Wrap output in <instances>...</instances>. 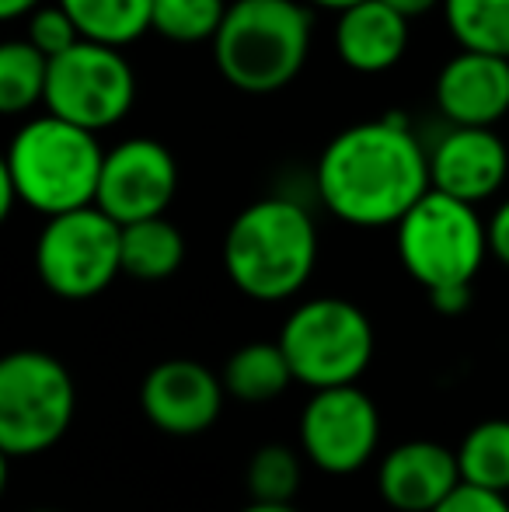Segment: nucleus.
<instances>
[{
  "label": "nucleus",
  "mask_w": 509,
  "mask_h": 512,
  "mask_svg": "<svg viewBox=\"0 0 509 512\" xmlns=\"http://www.w3.org/2000/svg\"><path fill=\"white\" fill-rule=\"evenodd\" d=\"M314 182L328 213L353 227H391L433 189L429 154L401 112L342 129L321 150Z\"/></svg>",
  "instance_id": "f257e3e1"
},
{
  "label": "nucleus",
  "mask_w": 509,
  "mask_h": 512,
  "mask_svg": "<svg viewBox=\"0 0 509 512\" xmlns=\"http://www.w3.org/2000/svg\"><path fill=\"white\" fill-rule=\"evenodd\" d=\"M105 150L98 133L46 112L28 119L14 133L0 168V213H11L14 203H25L42 216L91 206L98 196Z\"/></svg>",
  "instance_id": "f03ea898"
},
{
  "label": "nucleus",
  "mask_w": 509,
  "mask_h": 512,
  "mask_svg": "<svg viewBox=\"0 0 509 512\" xmlns=\"http://www.w3.org/2000/svg\"><path fill=\"white\" fill-rule=\"evenodd\" d=\"M318 262V230L304 206L258 199L245 206L224 237L231 283L258 304H276L304 290Z\"/></svg>",
  "instance_id": "7ed1b4c3"
},
{
  "label": "nucleus",
  "mask_w": 509,
  "mask_h": 512,
  "mask_svg": "<svg viewBox=\"0 0 509 512\" xmlns=\"http://www.w3.org/2000/svg\"><path fill=\"white\" fill-rule=\"evenodd\" d=\"M311 14L297 0H234L213 39L224 81L245 95H276L304 70Z\"/></svg>",
  "instance_id": "20e7f679"
},
{
  "label": "nucleus",
  "mask_w": 509,
  "mask_h": 512,
  "mask_svg": "<svg viewBox=\"0 0 509 512\" xmlns=\"http://www.w3.org/2000/svg\"><path fill=\"white\" fill-rule=\"evenodd\" d=\"M398 258L419 286L471 283L489 251V223H482L475 203L429 189L398 223Z\"/></svg>",
  "instance_id": "39448f33"
},
{
  "label": "nucleus",
  "mask_w": 509,
  "mask_h": 512,
  "mask_svg": "<svg viewBox=\"0 0 509 512\" xmlns=\"http://www.w3.org/2000/svg\"><path fill=\"white\" fill-rule=\"evenodd\" d=\"M293 380L311 391L356 384L374 359V324L342 297H314L286 317L279 331Z\"/></svg>",
  "instance_id": "423d86ee"
},
{
  "label": "nucleus",
  "mask_w": 509,
  "mask_h": 512,
  "mask_svg": "<svg viewBox=\"0 0 509 512\" xmlns=\"http://www.w3.org/2000/svg\"><path fill=\"white\" fill-rule=\"evenodd\" d=\"M77 391L67 366L39 349H18L0 363V450L35 457L67 436Z\"/></svg>",
  "instance_id": "0eeeda50"
},
{
  "label": "nucleus",
  "mask_w": 509,
  "mask_h": 512,
  "mask_svg": "<svg viewBox=\"0 0 509 512\" xmlns=\"http://www.w3.org/2000/svg\"><path fill=\"white\" fill-rule=\"evenodd\" d=\"M35 269L56 297H98L123 276V223L95 203L49 216L35 244Z\"/></svg>",
  "instance_id": "6e6552de"
},
{
  "label": "nucleus",
  "mask_w": 509,
  "mask_h": 512,
  "mask_svg": "<svg viewBox=\"0 0 509 512\" xmlns=\"http://www.w3.org/2000/svg\"><path fill=\"white\" fill-rule=\"evenodd\" d=\"M136 98V77L119 46L81 39L49 60L46 112L102 133L126 119Z\"/></svg>",
  "instance_id": "1a4fd4ad"
},
{
  "label": "nucleus",
  "mask_w": 509,
  "mask_h": 512,
  "mask_svg": "<svg viewBox=\"0 0 509 512\" xmlns=\"http://www.w3.org/2000/svg\"><path fill=\"white\" fill-rule=\"evenodd\" d=\"M381 443V411L356 384L321 387L300 415V446L318 471L346 478L370 464Z\"/></svg>",
  "instance_id": "9d476101"
},
{
  "label": "nucleus",
  "mask_w": 509,
  "mask_h": 512,
  "mask_svg": "<svg viewBox=\"0 0 509 512\" xmlns=\"http://www.w3.org/2000/svg\"><path fill=\"white\" fill-rule=\"evenodd\" d=\"M175 189L178 164L171 150L150 136H133L105 150L95 206H102L116 223H136L164 216Z\"/></svg>",
  "instance_id": "9b49d317"
},
{
  "label": "nucleus",
  "mask_w": 509,
  "mask_h": 512,
  "mask_svg": "<svg viewBox=\"0 0 509 512\" xmlns=\"http://www.w3.org/2000/svg\"><path fill=\"white\" fill-rule=\"evenodd\" d=\"M224 380L196 359H164L147 373L140 387V405L150 425L168 436H199L220 418Z\"/></svg>",
  "instance_id": "f8f14e48"
},
{
  "label": "nucleus",
  "mask_w": 509,
  "mask_h": 512,
  "mask_svg": "<svg viewBox=\"0 0 509 512\" xmlns=\"http://www.w3.org/2000/svg\"><path fill=\"white\" fill-rule=\"evenodd\" d=\"M506 171V143L492 133V126H454L429 154L433 189L475 206L503 189Z\"/></svg>",
  "instance_id": "ddd939ff"
},
{
  "label": "nucleus",
  "mask_w": 509,
  "mask_h": 512,
  "mask_svg": "<svg viewBox=\"0 0 509 512\" xmlns=\"http://www.w3.org/2000/svg\"><path fill=\"white\" fill-rule=\"evenodd\" d=\"M461 481L457 450L433 439H408L377 467V492L398 512H433Z\"/></svg>",
  "instance_id": "4468645a"
},
{
  "label": "nucleus",
  "mask_w": 509,
  "mask_h": 512,
  "mask_svg": "<svg viewBox=\"0 0 509 512\" xmlns=\"http://www.w3.org/2000/svg\"><path fill=\"white\" fill-rule=\"evenodd\" d=\"M436 105L454 126H496L509 112V56L461 49L436 77Z\"/></svg>",
  "instance_id": "2eb2a0df"
},
{
  "label": "nucleus",
  "mask_w": 509,
  "mask_h": 512,
  "mask_svg": "<svg viewBox=\"0 0 509 512\" xmlns=\"http://www.w3.org/2000/svg\"><path fill=\"white\" fill-rule=\"evenodd\" d=\"M408 18L384 0H363L339 14L335 49L356 74H384L405 56Z\"/></svg>",
  "instance_id": "dca6fc26"
},
{
  "label": "nucleus",
  "mask_w": 509,
  "mask_h": 512,
  "mask_svg": "<svg viewBox=\"0 0 509 512\" xmlns=\"http://www.w3.org/2000/svg\"><path fill=\"white\" fill-rule=\"evenodd\" d=\"M185 262V237L164 216L123 223V276L140 283H161Z\"/></svg>",
  "instance_id": "f3484780"
},
{
  "label": "nucleus",
  "mask_w": 509,
  "mask_h": 512,
  "mask_svg": "<svg viewBox=\"0 0 509 512\" xmlns=\"http://www.w3.org/2000/svg\"><path fill=\"white\" fill-rule=\"evenodd\" d=\"M224 380L227 394L245 405H265V401L279 398L293 380L290 359H286L283 345L279 342H248L234 352L224 363Z\"/></svg>",
  "instance_id": "a211bd4d"
},
{
  "label": "nucleus",
  "mask_w": 509,
  "mask_h": 512,
  "mask_svg": "<svg viewBox=\"0 0 509 512\" xmlns=\"http://www.w3.org/2000/svg\"><path fill=\"white\" fill-rule=\"evenodd\" d=\"M77 21L84 39L129 46L143 32H150V11L154 0H60Z\"/></svg>",
  "instance_id": "6ab92c4d"
},
{
  "label": "nucleus",
  "mask_w": 509,
  "mask_h": 512,
  "mask_svg": "<svg viewBox=\"0 0 509 512\" xmlns=\"http://www.w3.org/2000/svg\"><path fill=\"white\" fill-rule=\"evenodd\" d=\"M49 56L39 53L28 39L0 46V112L18 115L46 102Z\"/></svg>",
  "instance_id": "aec40b11"
},
{
  "label": "nucleus",
  "mask_w": 509,
  "mask_h": 512,
  "mask_svg": "<svg viewBox=\"0 0 509 512\" xmlns=\"http://www.w3.org/2000/svg\"><path fill=\"white\" fill-rule=\"evenodd\" d=\"M457 464L471 485L509 492V418H489L468 429L457 446Z\"/></svg>",
  "instance_id": "412c9836"
},
{
  "label": "nucleus",
  "mask_w": 509,
  "mask_h": 512,
  "mask_svg": "<svg viewBox=\"0 0 509 512\" xmlns=\"http://www.w3.org/2000/svg\"><path fill=\"white\" fill-rule=\"evenodd\" d=\"M443 14L461 49L509 56V0H443Z\"/></svg>",
  "instance_id": "4be33fe9"
},
{
  "label": "nucleus",
  "mask_w": 509,
  "mask_h": 512,
  "mask_svg": "<svg viewBox=\"0 0 509 512\" xmlns=\"http://www.w3.org/2000/svg\"><path fill=\"white\" fill-rule=\"evenodd\" d=\"M227 0H154L150 28L168 42H213L227 18Z\"/></svg>",
  "instance_id": "5701e85b"
},
{
  "label": "nucleus",
  "mask_w": 509,
  "mask_h": 512,
  "mask_svg": "<svg viewBox=\"0 0 509 512\" xmlns=\"http://www.w3.org/2000/svg\"><path fill=\"white\" fill-rule=\"evenodd\" d=\"M300 478H304L300 457L290 446H279V443L258 446L245 471L248 495L262 502H293V495H297V488H300Z\"/></svg>",
  "instance_id": "b1692460"
},
{
  "label": "nucleus",
  "mask_w": 509,
  "mask_h": 512,
  "mask_svg": "<svg viewBox=\"0 0 509 512\" xmlns=\"http://www.w3.org/2000/svg\"><path fill=\"white\" fill-rule=\"evenodd\" d=\"M25 39L32 42L39 53H46L49 60H53V56L74 49L84 35H81V28H77V21L70 18L67 7L56 0V4H39L32 14H28V35Z\"/></svg>",
  "instance_id": "393cba45"
},
{
  "label": "nucleus",
  "mask_w": 509,
  "mask_h": 512,
  "mask_svg": "<svg viewBox=\"0 0 509 512\" xmlns=\"http://www.w3.org/2000/svg\"><path fill=\"white\" fill-rule=\"evenodd\" d=\"M433 512H509V502L506 492H492V488L461 481Z\"/></svg>",
  "instance_id": "a878e982"
},
{
  "label": "nucleus",
  "mask_w": 509,
  "mask_h": 512,
  "mask_svg": "<svg viewBox=\"0 0 509 512\" xmlns=\"http://www.w3.org/2000/svg\"><path fill=\"white\" fill-rule=\"evenodd\" d=\"M429 304L447 317L464 314V310L471 307V283H454V286H440V290H429Z\"/></svg>",
  "instance_id": "bb28decb"
},
{
  "label": "nucleus",
  "mask_w": 509,
  "mask_h": 512,
  "mask_svg": "<svg viewBox=\"0 0 509 512\" xmlns=\"http://www.w3.org/2000/svg\"><path fill=\"white\" fill-rule=\"evenodd\" d=\"M489 251L509 269V199L489 220Z\"/></svg>",
  "instance_id": "cd10ccee"
},
{
  "label": "nucleus",
  "mask_w": 509,
  "mask_h": 512,
  "mask_svg": "<svg viewBox=\"0 0 509 512\" xmlns=\"http://www.w3.org/2000/svg\"><path fill=\"white\" fill-rule=\"evenodd\" d=\"M39 4L46 0H0V18L4 21H18V18H28Z\"/></svg>",
  "instance_id": "c85d7f7f"
},
{
  "label": "nucleus",
  "mask_w": 509,
  "mask_h": 512,
  "mask_svg": "<svg viewBox=\"0 0 509 512\" xmlns=\"http://www.w3.org/2000/svg\"><path fill=\"white\" fill-rule=\"evenodd\" d=\"M384 4H391L394 11L405 14V18L412 21V18H419V14H429V11H433V7L440 4V0H384Z\"/></svg>",
  "instance_id": "c756f323"
},
{
  "label": "nucleus",
  "mask_w": 509,
  "mask_h": 512,
  "mask_svg": "<svg viewBox=\"0 0 509 512\" xmlns=\"http://www.w3.org/2000/svg\"><path fill=\"white\" fill-rule=\"evenodd\" d=\"M241 512H297L293 502H262V499H252Z\"/></svg>",
  "instance_id": "7c9ffc66"
},
{
  "label": "nucleus",
  "mask_w": 509,
  "mask_h": 512,
  "mask_svg": "<svg viewBox=\"0 0 509 512\" xmlns=\"http://www.w3.org/2000/svg\"><path fill=\"white\" fill-rule=\"evenodd\" d=\"M307 4L321 7V11H335V14H342V11H349V7L363 4V0H307Z\"/></svg>",
  "instance_id": "2f4dec72"
},
{
  "label": "nucleus",
  "mask_w": 509,
  "mask_h": 512,
  "mask_svg": "<svg viewBox=\"0 0 509 512\" xmlns=\"http://www.w3.org/2000/svg\"><path fill=\"white\" fill-rule=\"evenodd\" d=\"M32 512H60V509H32Z\"/></svg>",
  "instance_id": "473e14b6"
}]
</instances>
